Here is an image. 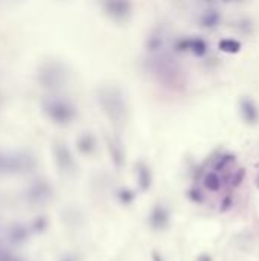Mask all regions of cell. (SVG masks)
Returning a JSON list of instances; mask_svg holds the SVG:
<instances>
[{
    "instance_id": "obj_10",
    "label": "cell",
    "mask_w": 259,
    "mask_h": 261,
    "mask_svg": "<svg viewBox=\"0 0 259 261\" xmlns=\"http://www.w3.org/2000/svg\"><path fill=\"white\" fill-rule=\"evenodd\" d=\"M241 47H243V44H241V42L236 39H222L218 42V49L224 52V54H230V55L238 54Z\"/></svg>"
},
{
    "instance_id": "obj_6",
    "label": "cell",
    "mask_w": 259,
    "mask_h": 261,
    "mask_svg": "<svg viewBox=\"0 0 259 261\" xmlns=\"http://www.w3.org/2000/svg\"><path fill=\"white\" fill-rule=\"evenodd\" d=\"M136 174H137V183H139L141 191H148L152 183V174L149 167L145 162H137L136 165Z\"/></svg>"
},
{
    "instance_id": "obj_8",
    "label": "cell",
    "mask_w": 259,
    "mask_h": 261,
    "mask_svg": "<svg viewBox=\"0 0 259 261\" xmlns=\"http://www.w3.org/2000/svg\"><path fill=\"white\" fill-rule=\"evenodd\" d=\"M107 144H109V150H110L114 165L117 168H120L125 164V151H124L122 144H120L119 139H110V137L107 139Z\"/></svg>"
},
{
    "instance_id": "obj_7",
    "label": "cell",
    "mask_w": 259,
    "mask_h": 261,
    "mask_svg": "<svg viewBox=\"0 0 259 261\" xmlns=\"http://www.w3.org/2000/svg\"><path fill=\"white\" fill-rule=\"evenodd\" d=\"M198 23L203 29H215L221 23V14L217 9H206L198 19Z\"/></svg>"
},
{
    "instance_id": "obj_12",
    "label": "cell",
    "mask_w": 259,
    "mask_h": 261,
    "mask_svg": "<svg viewBox=\"0 0 259 261\" xmlns=\"http://www.w3.org/2000/svg\"><path fill=\"white\" fill-rule=\"evenodd\" d=\"M235 159H236L235 154H232V153H222L221 156H218V159L214 162V170L217 173L224 171L229 165H232L235 162Z\"/></svg>"
},
{
    "instance_id": "obj_18",
    "label": "cell",
    "mask_w": 259,
    "mask_h": 261,
    "mask_svg": "<svg viewBox=\"0 0 259 261\" xmlns=\"http://www.w3.org/2000/svg\"><path fill=\"white\" fill-rule=\"evenodd\" d=\"M81 147H82V150H84V151L90 153V151L95 148V139H93V137H90V136L84 137V139H82V142H81Z\"/></svg>"
},
{
    "instance_id": "obj_22",
    "label": "cell",
    "mask_w": 259,
    "mask_h": 261,
    "mask_svg": "<svg viewBox=\"0 0 259 261\" xmlns=\"http://www.w3.org/2000/svg\"><path fill=\"white\" fill-rule=\"evenodd\" d=\"M256 186L259 188V173H258V177H256Z\"/></svg>"
},
{
    "instance_id": "obj_11",
    "label": "cell",
    "mask_w": 259,
    "mask_h": 261,
    "mask_svg": "<svg viewBox=\"0 0 259 261\" xmlns=\"http://www.w3.org/2000/svg\"><path fill=\"white\" fill-rule=\"evenodd\" d=\"M203 185L207 191L217 193V191H220V188H221V179L217 173H206L204 179H203Z\"/></svg>"
},
{
    "instance_id": "obj_2",
    "label": "cell",
    "mask_w": 259,
    "mask_h": 261,
    "mask_svg": "<svg viewBox=\"0 0 259 261\" xmlns=\"http://www.w3.org/2000/svg\"><path fill=\"white\" fill-rule=\"evenodd\" d=\"M172 49L177 54H192L197 58H203L209 54L207 42L201 37H180L174 42Z\"/></svg>"
},
{
    "instance_id": "obj_21",
    "label": "cell",
    "mask_w": 259,
    "mask_h": 261,
    "mask_svg": "<svg viewBox=\"0 0 259 261\" xmlns=\"http://www.w3.org/2000/svg\"><path fill=\"white\" fill-rule=\"evenodd\" d=\"M221 2H224V3H230V2H236V0H221Z\"/></svg>"
},
{
    "instance_id": "obj_14",
    "label": "cell",
    "mask_w": 259,
    "mask_h": 261,
    "mask_svg": "<svg viewBox=\"0 0 259 261\" xmlns=\"http://www.w3.org/2000/svg\"><path fill=\"white\" fill-rule=\"evenodd\" d=\"M244 177H246V170H244V168H238L236 171H233V173L230 174V177H229V185H230V188L239 186L241 183H243Z\"/></svg>"
},
{
    "instance_id": "obj_13",
    "label": "cell",
    "mask_w": 259,
    "mask_h": 261,
    "mask_svg": "<svg viewBox=\"0 0 259 261\" xmlns=\"http://www.w3.org/2000/svg\"><path fill=\"white\" fill-rule=\"evenodd\" d=\"M134 191L130 188H119L117 189V200L122 205H131L134 202Z\"/></svg>"
},
{
    "instance_id": "obj_17",
    "label": "cell",
    "mask_w": 259,
    "mask_h": 261,
    "mask_svg": "<svg viewBox=\"0 0 259 261\" xmlns=\"http://www.w3.org/2000/svg\"><path fill=\"white\" fill-rule=\"evenodd\" d=\"M232 206H233V197H232V196H226V197L221 200L220 211H221V213H227Z\"/></svg>"
},
{
    "instance_id": "obj_5",
    "label": "cell",
    "mask_w": 259,
    "mask_h": 261,
    "mask_svg": "<svg viewBox=\"0 0 259 261\" xmlns=\"http://www.w3.org/2000/svg\"><path fill=\"white\" fill-rule=\"evenodd\" d=\"M169 220H171V216H169L168 208L159 203L152 208L148 223L151 226V229L154 231H165L169 226Z\"/></svg>"
},
{
    "instance_id": "obj_20",
    "label": "cell",
    "mask_w": 259,
    "mask_h": 261,
    "mask_svg": "<svg viewBox=\"0 0 259 261\" xmlns=\"http://www.w3.org/2000/svg\"><path fill=\"white\" fill-rule=\"evenodd\" d=\"M152 261H163V257L157 251H152Z\"/></svg>"
},
{
    "instance_id": "obj_9",
    "label": "cell",
    "mask_w": 259,
    "mask_h": 261,
    "mask_svg": "<svg viewBox=\"0 0 259 261\" xmlns=\"http://www.w3.org/2000/svg\"><path fill=\"white\" fill-rule=\"evenodd\" d=\"M163 44H165V37L160 31H154L152 34H149L147 42H145V47L148 52H151V54L159 52L163 47Z\"/></svg>"
},
{
    "instance_id": "obj_15",
    "label": "cell",
    "mask_w": 259,
    "mask_h": 261,
    "mask_svg": "<svg viewBox=\"0 0 259 261\" xmlns=\"http://www.w3.org/2000/svg\"><path fill=\"white\" fill-rule=\"evenodd\" d=\"M235 28H236L241 34H246V36H249V34H252V31H253V23H252L249 19H239V20L235 23Z\"/></svg>"
},
{
    "instance_id": "obj_1",
    "label": "cell",
    "mask_w": 259,
    "mask_h": 261,
    "mask_svg": "<svg viewBox=\"0 0 259 261\" xmlns=\"http://www.w3.org/2000/svg\"><path fill=\"white\" fill-rule=\"evenodd\" d=\"M99 101L104 112L107 113V116L116 126L125 124L128 116V107L125 96L119 87H107V89H104L99 95Z\"/></svg>"
},
{
    "instance_id": "obj_19",
    "label": "cell",
    "mask_w": 259,
    "mask_h": 261,
    "mask_svg": "<svg viewBox=\"0 0 259 261\" xmlns=\"http://www.w3.org/2000/svg\"><path fill=\"white\" fill-rule=\"evenodd\" d=\"M197 261H212V257L209 254H200Z\"/></svg>"
},
{
    "instance_id": "obj_4",
    "label": "cell",
    "mask_w": 259,
    "mask_h": 261,
    "mask_svg": "<svg viewBox=\"0 0 259 261\" xmlns=\"http://www.w3.org/2000/svg\"><path fill=\"white\" fill-rule=\"evenodd\" d=\"M239 115L249 126H256L259 123V107L249 96H243L239 99Z\"/></svg>"
},
{
    "instance_id": "obj_23",
    "label": "cell",
    "mask_w": 259,
    "mask_h": 261,
    "mask_svg": "<svg viewBox=\"0 0 259 261\" xmlns=\"http://www.w3.org/2000/svg\"><path fill=\"white\" fill-rule=\"evenodd\" d=\"M203 2H206V3H212L214 0H203Z\"/></svg>"
},
{
    "instance_id": "obj_16",
    "label": "cell",
    "mask_w": 259,
    "mask_h": 261,
    "mask_svg": "<svg viewBox=\"0 0 259 261\" xmlns=\"http://www.w3.org/2000/svg\"><path fill=\"white\" fill-rule=\"evenodd\" d=\"M187 197H189V200L194 202V203H201L204 200V196L201 193V189L197 188V186H194V188H191L187 191Z\"/></svg>"
},
{
    "instance_id": "obj_3",
    "label": "cell",
    "mask_w": 259,
    "mask_h": 261,
    "mask_svg": "<svg viewBox=\"0 0 259 261\" xmlns=\"http://www.w3.org/2000/svg\"><path fill=\"white\" fill-rule=\"evenodd\" d=\"M102 8L117 23H127L133 15L131 0H102Z\"/></svg>"
}]
</instances>
